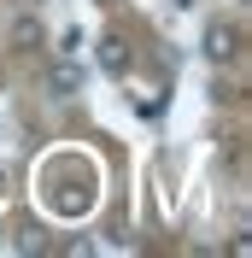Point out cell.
Masks as SVG:
<instances>
[{
  "mask_svg": "<svg viewBox=\"0 0 252 258\" xmlns=\"http://www.w3.org/2000/svg\"><path fill=\"white\" fill-rule=\"evenodd\" d=\"M200 47H205L211 64H229L240 53V30H235V24H205V41H200Z\"/></svg>",
  "mask_w": 252,
  "mask_h": 258,
  "instance_id": "cell-2",
  "label": "cell"
},
{
  "mask_svg": "<svg viewBox=\"0 0 252 258\" xmlns=\"http://www.w3.org/2000/svg\"><path fill=\"white\" fill-rule=\"evenodd\" d=\"M129 59H135V53H129L123 35H100V71H106V77H129Z\"/></svg>",
  "mask_w": 252,
  "mask_h": 258,
  "instance_id": "cell-4",
  "label": "cell"
},
{
  "mask_svg": "<svg viewBox=\"0 0 252 258\" xmlns=\"http://www.w3.org/2000/svg\"><path fill=\"white\" fill-rule=\"evenodd\" d=\"M41 41H47L41 18H35V12H18V18H12V30H6V47H12V53H35Z\"/></svg>",
  "mask_w": 252,
  "mask_h": 258,
  "instance_id": "cell-3",
  "label": "cell"
},
{
  "mask_svg": "<svg viewBox=\"0 0 252 258\" xmlns=\"http://www.w3.org/2000/svg\"><path fill=\"white\" fill-rule=\"evenodd\" d=\"M82 82H88V77H82V64H77V59H65V53H59V59L47 64V100H77V94H82Z\"/></svg>",
  "mask_w": 252,
  "mask_h": 258,
  "instance_id": "cell-1",
  "label": "cell"
}]
</instances>
